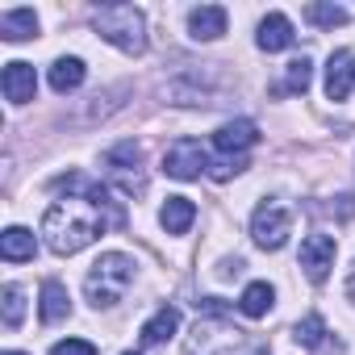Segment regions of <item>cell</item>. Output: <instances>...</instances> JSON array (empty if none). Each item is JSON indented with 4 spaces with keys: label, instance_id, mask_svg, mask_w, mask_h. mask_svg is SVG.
I'll return each instance as SVG.
<instances>
[{
    "label": "cell",
    "instance_id": "cell-6",
    "mask_svg": "<svg viewBox=\"0 0 355 355\" xmlns=\"http://www.w3.org/2000/svg\"><path fill=\"white\" fill-rule=\"evenodd\" d=\"M163 171L171 180H197L201 171H209V159H205L197 138H175L167 146V155H163Z\"/></svg>",
    "mask_w": 355,
    "mask_h": 355
},
{
    "label": "cell",
    "instance_id": "cell-15",
    "mask_svg": "<svg viewBox=\"0 0 355 355\" xmlns=\"http://www.w3.org/2000/svg\"><path fill=\"white\" fill-rule=\"evenodd\" d=\"M159 222H163L167 234H184V230L197 222V205H193L189 197H167L163 209H159Z\"/></svg>",
    "mask_w": 355,
    "mask_h": 355
},
{
    "label": "cell",
    "instance_id": "cell-9",
    "mask_svg": "<svg viewBox=\"0 0 355 355\" xmlns=\"http://www.w3.org/2000/svg\"><path fill=\"white\" fill-rule=\"evenodd\" d=\"M293 338H297V347H309V351H322V355H343V343L330 338L322 313H305V318L293 326Z\"/></svg>",
    "mask_w": 355,
    "mask_h": 355
},
{
    "label": "cell",
    "instance_id": "cell-19",
    "mask_svg": "<svg viewBox=\"0 0 355 355\" xmlns=\"http://www.w3.org/2000/svg\"><path fill=\"white\" fill-rule=\"evenodd\" d=\"M42 322L46 326H55V322H63L67 313H71V297H67V288L59 284V280H46L42 284Z\"/></svg>",
    "mask_w": 355,
    "mask_h": 355
},
{
    "label": "cell",
    "instance_id": "cell-12",
    "mask_svg": "<svg viewBox=\"0 0 355 355\" xmlns=\"http://www.w3.org/2000/svg\"><path fill=\"white\" fill-rule=\"evenodd\" d=\"M255 142H259V130H255V121H247V117L226 121V125L214 134V146H218L222 155H243V150L255 146Z\"/></svg>",
    "mask_w": 355,
    "mask_h": 355
},
{
    "label": "cell",
    "instance_id": "cell-7",
    "mask_svg": "<svg viewBox=\"0 0 355 355\" xmlns=\"http://www.w3.org/2000/svg\"><path fill=\"white\" fill-rule=\"evenodd\" d=\"M138 163H142V146L138 142H117V146L105 150V167H109V175H113L125 193H142Z\"/></svg>",
    "mask_w": 355,
    "mask_h": 355
},
{
    "label": "cell",
    "instance_id": "cell-14",
    "mask_svg": "<svg viewBox=\"0 0 355 355\" xmlns=\"http://www.w3.org/2000/svg\"><path fill=\"white\" fill-rule=\"evenodd\" d=\"M189 34H193L197 42L222 38V34H226V9H222V5H201V9H193V13H189Z\"/></svg>",
    "mask_w": 355,
    "mask_h": 355
},
{
    "label": "cell",
    "instance_id": "cell-28",
    "mask_svg": "<svg viewBox=\"0 0 355 355\" xmlns=\"http://www.w3.org/2000/svg\"><path fill=\"white\" fill-rule=\"evenodd\" d=\"M259 355H268V347H259Z\"/></svg>",
    "mask_w": 355,
    "mask_h": 355
},
{
    "label": "cell",
    "instance_id": "cell-29",
    "mask_svg": "<svg viewBox=\"0 0 355 355\" xmlns=\"http://www.w3.org/2000/svg\"><path fill=\"white\" fill-rule=\"evenodd\" d=\"M5 355H21V351H5Z\"/></svg>",
    "mask_w": 355,
    "mask_h": 355
},
{
    "label": "cell",
    "instance_id": "cell-21",
    "mask_svg": "<svg viewBox=\"0 0 355 355\" xmlns=\"http://www.w3.org/2000/svg\"><path fill=\"white\" fill-rule=\"evenodd\" d=\"M272 301H276L272 284H268V280H255V284H247V288H243V297H239V309H243L247 318H268Z\"/></svg>",
    "mask_w": 355,
    "mask_h": 355
},
{
    "label": "cell",
    "instance_id": "cell-27",
    "mask_svg": "<svg viewBox=\"0 0 355 355\" xmlns=\"http://www.w3.org/2000/svg\"><path fill=\"white\" fill-rule=\"evenodd\" d=\"M347 297L355 301V268H351V276H347Z\"/></svg>",
    "mask_w": 355,
    "mask_h": 355
},
{
    "label": "cell",
    "instance_id": "cell-3",
    "mask_svg": "<svg viewBox=\"0 0 355 355\" xmlns=\"http://www.w3.org/2000/svg\"><path fill=\"white\" fill-rule=\"evenodd\" d=\"M184 355H259V347L226 318H197L184 338Z\"/></svg>",
    "mask_w": 355,
    "mask_h": 355
},
{
    "label": "cell",
    "instance_id": "cell-23",
    "mask_svg": "<svg viewBox=\"0 0 355 355\" xmlns=\"http://www.w3.org/2000/svg\"><path fill=\"white\" fill-rule=\"evenodd\" d=\"M21 318H26V297H21V288H17V284H5V326H9V330H17V326H21Z\"/></svg>",
    "mask_w": 355,
    "mask_h": 355
},
{
    "label": "cell",
    "instance_id": "cell-1",
    "mask_svg": "<svg viewBox=\"0 0 355 355\" xmlns=\"http://www.w3.org/2000/svg\"><path fill=\"white\" fill-rule=\"evenodd\" d=\"M105 230V214L101 205L84 201V197H67V201H55L42 218V239L55 255H76L84 251L88 243H96V234Z\"/></svg>",
    "mask_w": 355,
    "mask_h": 355
},
{
    "label": "cell",
    "instance_id": "cell-4",
    "mask_svg": "<svg viewBox=\"0 0 355 355\" xmlns=\"http://www.w3.org/2000/svg\"><path fill=\"white\" fill-rule=\"evenodd\" d=\"M92 26H96V34L105 42H113L125 55H142L146 51V21H142V13L134 5H105V9H96Z\"/></svg>",
    "mask_w": 355,
    "mask_h": 355
},
{
    "label": "cell",
    "instance_id": "cell-20",
    "mask_svg": "<svg viewBox=\"0 0 355 355\" xmlns=\"http://www.w3.org/2000/svg\"><path fill=\"white\" fill-rule=\"evenodd\" d=\"M84 59H76V55H67V59H55V67H51V88L55 92H76L80 84H84Z\"/></svg>",
    "mask_w": 355,
    "mask_h": 355
},
{
    "label": "cell",
    "instance_id": "cell-26",
    "mask_svg": "<svg viewBox=\"0 0 355 355\" xmlns=\"http://www.w3.org/2000/svg\"><path fill=\"white\" fill-rule=\"evenodd\" d=\"M51 355H96V347L88 338H63V343L51 347Z\"/></svg>",
    "mask_w": 355,
    "mask_h": 355
},
{
    "label": "cell",
    "instance_id": "cell-10",
    "mask_svg": "<svg viewBox=\"0 0 355 355\" xmlns=\"http://www.w3.org/2000/svg\"><path fill=\"white\" fill-rule=\"evenodd\" d=\"M0 88L13 105H30L34 92H38V76L30 63H5V76H0Z\"/></svg>",
    "mask_w": 355,
    "mask_h": 355
},
{
    "label": "cell",
    "instance_id": "cell-16",
    "mask_svg": "<svg viewBox=\"0 0 355 355\" xmlns=\"http://www.w3.org/2000/svg\"><path fill=\"white\" fill-rule=\"evenodd\" d=\"M34 251H38V243H34V234L26 226H9L5 234H0V259L26 263V259H34Z\"/></svg>",
    "mask_w": 355,
    "mask_h": 355
},
{
    "label": "cell",
    "instance_id": "cell-2",
    "mask_svg": "<svg viewBox=\"0 0 355 355\" xmlns=\"http://www.w3.org/2000/svg\"><path fill=\"white\" fill-rule=\"evenodd\" d=\"M134 272H138V263H134L130 255H121V251L101 255V259L92 263L88 280H84L88 305H92V309H113V305L125 297V288L134 284Z\"/></svg>",
    "mask_w": 355,
    "mask_h": 355
},
{
    "label": "cell",
    "instance_id": "cell-13",
    "mask_svg": "<svg viewBox=\"0 0 355 355\" xmlns=\"http://www.w3.org/2000/svg\"><path fill=\"white\" fill-rule=\"evenodd\" d=\"M293 21L284 17V13H268L263 21H259V34H255V42H259V51H268V55H276V51H288L293 46Z\"/></svg>",
    "mask_w": 355,
    "mask_h": 355
},
{
    "label": "cell",
    "instance_id": "cell-18",
    "mask_svg": "<svg viewBox=\"0 0 355 355\" xmlns=\"http://www.w3.org/2000/svg\"><path fill=\"white\" fill-rule=\"evenodd\" d=\"M175 326H180V309L163 305V309H155V318H146V322H142V343H146V347L167 343V338L175 334Z\"/></svg>",
    "mask_w": 355,
    "mask_h": 355
},
{
    "label": "cell",
    "instance_id": "cell-25",
    "mask_svg": "<svg viewBox=\"0 0 355 355\" xmlns=\"http://www.w3.org/2000/svg\"><path fill=\"white\" fill-rule=\"evenodd\" d=\"M247 171V155H226L222 163H209V175L214 180H230V175Z\"/></svg>",
    "mask_w": 355,
    "mask_h": 355
},
{
    "label": "cell",
    "instance_id": "cell-5",
    "mask_svg": "<svg viewBox=\"0 0 355 355\" xmlns=\"http://www.w3.org/2000/svg\"><path fill=\"white\" fill-rule=\"evenodd\" d=\"M293 234V214L280 205V201H259L255 214H251V239L255 247L263 251H280Z\"/></svg>",
    "mask_w": 355,
    "mask_h": 355
},
{
    "label": "cell",
    "instance_id": "cell-11",
    "mask_svg": "<svg viewBox=\"0 0 355 355\" xmlns=\"http://www.w3.org/2000/svg\"><path fill=\"white\" fill-rule=\"evenodd\" d=\"M351 84H355V59H351V51H334L330 63H326V96L330 101H347Z\"/></svg>",
    "mask_w": 355,
    "mask_h": 355
},
{
    "label": "cell",
    "instance_id": "cell-17",
    "mask_svg": "<svg viewBox=\"0 0 355 355\" xmlns=\"http://www.w3.org/2000/svg\"><path fill=\"white\" fill-rule=\"evenodd\" d=\"M34 34H38L34 9H9V13H0V38H5V42H26Z\"/></svg>",
    "mask_w": 355,
    "mask_h": 355
},
{
    "label": "cell",
    "instance_id": "cell-30",
    "mask_svg": "<svg viewBox=\"0 0 355 355\" xmlns=\"http://www.w3.org/2000/svg\"><path fill=\"white\" fill-rule=\"evenodd\" d=\"M125 355H138V351H125Z\"/></svg>",
    "mask_w": 355,
    "mask_h": 355
},
{
    "label": "cell",
    "instance_id": "cell-24",
    "mask_svg": "<svg viewBox=\"0 0 355 355\" xmlns=\"http://www.w3.org/2000/svg\"><path fill=\"white\" fill-rule=\"evenodd\" d=\"M309 80H313V63L301 55V59H293L288 63V76H284V84H288V92H305L309 88Z\"/></svg>",
    "mask_w": 355,
    "mask_h": 355
},
{
    "label": "cell",
    "instance_id": "cell-8",
    "mask_svg": "<svg viewBox=\"0 0 355 355\" xmlns=\"http://www.w3.org/2000/svg\"><path fill=\"white\" fill-rule=\"evenodd\" d=\"M334 239L330 234H309L305 243H301V268H305V276L313 280V284H322L326 276H330V268H334Z\"/></svg>",
    "mask_w": 355,
    "mask_h": 355
},
{
    "label": "cell",
    "instance_id": "cell-22",
    "mask_svg": "<svg viewBox=\"0 0 355 355\" xmlns=\"http://www.w3.org/2000/svg\"><path fill=\"white\" fill-rule=\"evenodd\" d=\"M305 17H309L313 26H322V30H334V26L347 21V13H343L338 5H305Z\"/></svg>",
    "mask_w": 355,
    "mask_h": 355
}]
</instances>
